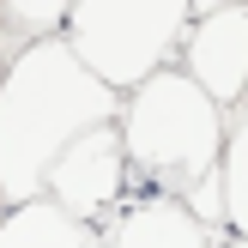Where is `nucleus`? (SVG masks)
Masks as SVG:
<instances>
[{"label": "nucleus", "instance_id": "nucleus-9", "mask_svg": "<svg viewBox=\"0 0 248 248\" xmlns=\"http://www.w3.org/2000/svg\"><path fill=\"white\" fill-rule=\"evenodd\" d=\"M73 0H0V31L18 36V43H36V36H61Z\"/></svg>", "mask_w": 248, "mask_h": 248}, {"label": "nucleus", "instance_id": "nucleus-7", "mask_svg": "<svg viewBox=\"0 0 248 248\" xmlns=\"http://www.w3.org/2000/svg\"><path fill=\"white\" fill-rule=\"evenodd\" d=\"M0 248H97V230L79 224L67 206H55L48 194L24 206H6L0 218Z\"/></svg>", "mask_w": 248, "mask_h": 248}, {"label": "nucleus", "instance_id": "nucleus-11", "mask_svg": "<svg viewBox=\"0 0 248 248\" xmlns=\"http://www.w3.org/2000/svg\"><path fill=\"white\" fill-rule=\"evenodd\" d=\"M224 248H248V236H224Z\"/></svg>", "mask_w": 248, "mask_h": 248}, {"label": "nucleus", "instance_id": "nucleus-3", "mask_svg": "<svg viewBox=\"0 0 248 248\" xmlns=\"http://www.w3.org/2000/svg\"><path fill=\"white\" fill-rule=\"evenodd\" d=\"M194 6L188 0H73L67 6V48L115 91H133L145 73L182 55Z\"/></svg>", "mask_w": 248, "mask_h": 248}, {"label": "nucleus", "instance_id": "nucleus-2", "mask_svg": "<svg viewBox=\"0 0 248 248\" xmlns=\"http://www.w3.org/2000/svg\"><path fill=\"white\" fill-rule=\"evenodd\" d=\"M224 115L230 109H218L176 61L121 91L115 115L133 176L182 200L212 230H224Z\"/></svg>", "mask_w": 248, "mask_h": 248}, {"label": "nucleus", "instance_id": "nucleus-8", "mask_svg": "<svg viewBox=\"0 0 248 248\" xmlns=\"http://www.w3.org/2000/svg\"><path fill=\"white\" fill-rule=\"evenodd\" d=\"M224 230L248 236V115L224 127Z\"/></svg>", "mask_w": 248, "mask_h": 248}, {"label": "nucleus", "instance_id": "nucleus-5", "mask_svg": "<svg viewBox=\"0 0 248 248\" xmlns=\"http://www.w3.org/2000/svg\"><path fill=\"white\" fill-rule=\"evenodd\" d=\"M182 61L188 79L212 97L218 109L248 103V0L218 12H194L188 36H182Z\"/></svg>", "mask_w": 248, "mask_h": 248}, {"label": "nucleus", "instance_id": "nucleus-10", "mask_svg": "<svg viewBox=\"0 0 248 248\" xmlns=\"http://www.w3.org/2000/svg\"><path fill=\"white\" fill-rule=\"evenodd\" d=\"M194 12H218V6H242V0H188Z\"/></svg>", "mask_w": 248, "mask_h": 248}, {"label": "nucleus", "instance_id": "nucleus-6", "mask_svg": "<svg viewBox=\"0 0 248 248\" xmlns=\"http://www.w3.org/2000/svg\"><path fill=\"white\" fill-rule=\"evenodd\" d=\"M230 230H212L206 218H194L182 200L133 182L127 200L97 224V248H224Z\"/></svg>", "mask_w": 248, "mask_h": 248}, {"label": "nucleus", "instance_id": "nucleus-1", "mask_svg": "<svg viewBox=\"0 0 248 248\" xmlns=\"http://www.w3.org/2000/svg\"><path fill=\"white\" fill-rule=\"evenodd\" d=\"M121 115V91L103 85L67 36H36L0 73V206L43 194L48 164L85 127Z\"/></svg>", "mask_w": 248, "mask_h": 248}, {"label": "nucleus", "instance_id": "nucleus-4", "mask_svg": "<svg viewBox=\"0 0 248 248\" xmlns=\"http://www.w3.org/2000/svg\"><path fill=\"white\" fill-rule=\"evenodd\" d=\"M133 188V164H127V145H121V127L115 121H97L85 127L73 145H61V157L48 164V182L43 194L55 206H67L79 224H103Z\"/></svg>", "mask_w": 248, "mask_h": 248}]
</instances>
